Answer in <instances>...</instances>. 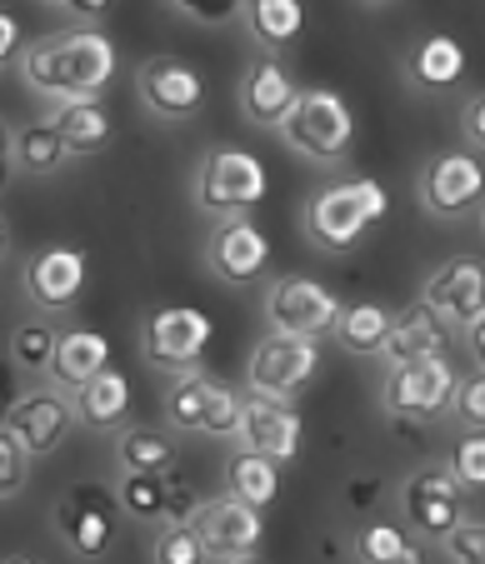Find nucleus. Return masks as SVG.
Listing matches in <instances>:
<instances>
[{
	"label": "nucleus",
	"instance_id": "obj_1",
	"mask_svg": "<svg viewBox=\"0 0 485 564\" xmlns=\"http://www.w3.org/2000/svg\"><path fill=\"white\" fill-rule=\"evenodd\" d=\"M15 65L25 86L45 100H100L120 70V55L100 25H71V31L35 35Z\"/></svg>",
	"mask_w": 485,
	"mask_h": 564
},
{
	"label": "nucleus",
	"instance_id": "obj_2",
	"mask_svg": "<svg viewBox=\"0 0 485 564\" xmlns=\"http://www.w3.org/2000/svg\"><path fill=\"white\" fill-rule=\"evenodd\" d=\"M390 210V195L380 181L370 175H351V181H331L305 200L301 210V230L315 250L325 256H345L366 240L370 225H380Z\"/></svg>",
	"mask_w": 485,
	"mask_h": 564
},
{
	"label": "nucleus",
	"instance_id": "obj_3",
	"mask_svg": "<svg viewBox=\"0 0 485 564\" xmlns=\"http://www.w3.org/2000/svg\"><path fill=\"white\" fill-rule=\"evenodd\" d=\"M270 191V175L260 165V155L240 145H216L201 155V171L191 181V195L201 205V215L211 220H236V215H250Z\"/></svg>",
	"mask_w": 485,
	"mask_h": 564
},
{
	"label": "nucleus",
	"instance_id": "obj_4",
	"mask_svg": "<svg viewBox=\"0 0 485 564\" xmlns=\"http://www.w3.org/2000/svg\"><path fill=\"white\" fill-rule=\"evenodd\" d=\"M281 135L311 165H341L351 155V145H356V110L345 106V96H335V90H301Z\"/></svg>",
	"mask_w": 485,
	"mask_h": 564
},
{
	"label": "nucleus",
	"instance_id": "obj_5",
	"mask_svg": "<svg viewBox=\"0 0 485 564\" xmlns=\"http://www.w3.org/2000/svg\"><path fill=\"white\" fill-rule=\"evenodd\" d=\"M455 384H461V375H455L451 355L406 360V365H390V370H386L380 405H386V415L410 420V425H435L441 415H451Z\"/></svg>",
	"mask_w": 485,
	"mask_h": 564
},
{
	"label": "nucleus",
	"instance_id": "obj_6",
	"mask_svg": "<svg viewBox=\"0 0 485 564\" xmlns=\"http://www.w3.org/2000/svg\"><path fill=\"white\" fill-rule=\"evenodd\" d=\"M120 514L126 510H120L116 495H110L106 485H96V479H86V485H71V490L55 500L51 524L76 560H100V554L116 544Z\"/></svg>",
	"mask_w": 485,
	"mask_h": 564
},
{
	"label": "nucleus",
	"instance_id": "obj_7",
	"mask_svg": "<svg viewBox=\"0 0 485 564\" xmlns=\"http://www.w3.org/2000/svg\"><path fill=\"white\" fill-rule=\"evenodd\" d=\"M216 325L211 315L195 305H161L155 315H146L141 325V360L155 365L165 375H181V370H195L211 345Z\"/></svg>",
	"mask_w": 485,
	"mask_h": 564
},
{
	"label": "nucleus",
	"instance_id": "obj_8",
	"mask_svg": "<svg viewBox=\"0 0 485 564\" xmlns=\"http://www.w3.org/2000/svg\"><path fill=\"white\" fill-rule=\"evenodd\" d=\"M136 96H141V106L151 110L155 120L185 126V120H195L205 110L211 86H205V75L195 70L191 61H181V55H151V61L136 70Z\"/></svg>",
	"mask_w": 485,
	"mask_h": 564
},
{
	"label": "nucleus",
	"instance_id": "obj_9",
	"mask_svg": "<svg viewBox=\"0 0 485 564\" xmlns=\"http://www.w3.org/2000/svg\"><path fill=\"white\" fill-rule=\"evenodd\" d=\"M321 370V340H305V335H281L270 330L266 340L250 350L246 365V390L260 394H281V400H295L305 384Z\"/></svg>",
	"mask_w": 485,
	"mask_h": 564
},
{
	"label": "nucleus",
	"instance_id": "obj_10",
	"mask_svg": "<svg viewBox=\"0 0 485 564\" xmlns=\"http://www.w3.org/2000/svg\"><path fill=\"white\" fill-rule=\"evenodd\" d=\"M400 510H406L410 530L421 540L441 544L455 524L465 520V485L451 475V465H421L416 475L400 485Z\"/></svg>",
	"mask_w": 485,
	"mask_h": 564
},
{
	"label": "nucleus",
	"instance_id": "obj_11",
	"mask_svg": "<svg viewBox=\"0 0 485 564\" xmlns=\"http://www.w3.org/2000/svg\"><path fill=\"white\" fill-rule=\"evenodd\" d=\"M6 425L21 435V445L31 449V459L41 455H55V449L71 440V430L80 425L76 415V390H65V384H35L6 410Z\"/></svg>",
	"mask_w": 485,
	"mask_h": 564
},
{
	"label": "nucleus",
	"instance_id": "obj_12",
	"mask_svg": "<svg viewBox=\"0 0 485 564\" xmlns=\"http://www.w3.org/2000/svg\"><path fill=\"white\" fill-rule=\"evenodd\" d=\"M341 300L311 275H281L266 290V319L281 335H305V340H331Z\"/></svg>",
	"mask_w": 485,
	"mask_h": 564
},
{
	"label": "nucleus",
	"instance_id": "obj_13",
	"mask_svg": "<svg viewBox=\"0 0 485 564\" xmlns=\"http://www.w3.org/2000/svg\"><path fill=\"white\" fill-rule=\"evenodd\" d=\"M485 195V165L471 150H441L421 171V205L435 220H465Z\"/></svg>",
	"mask_w": 485,
	"mask_h": 564
},
{
	"label": "nucleus",
	"instance_id": "obj_14",
	"mask_svg": "<svg viewBox=\"0 0 485 564\" xmlns=\"http://www.w3.org/2000/svg\"><path fill=\"white\" fill-rule=\"evenodd\" d=\"M86 250L76 246H45L25 260L21 270V290L41 315H65V310H76L80 295H86Z\"/></svg>",
	"mask_w": 485,
	"mask_h": 564
},
{
	"label": "nucleus",
	"instance_id": "obj_15",
	"mask_svg": "<svg viewBox=\"0 0 485 564\" xmlns=\"http://www.w3.org/2000/svg\"><path fill=\"white\" fill-rule=\"evenodd\" d=\"M185 520L201 530L205 550H211V560H256L260 554V534H266V524H260V510L246 500H236V495H216V500H201Z\"/></svg>",
	"mask_w": 485,
	"mask_h": 564
},
{
	"label": "nucleus",
	"instance_id": "obj_16",
	"mask_svg": "<svg viewBox=\"0 0 485 564\" xmlns=\"http://www.w3.org/2000/svg\"><path fill=\"white\" fill-rule=\"evenodd\" d=\"M301 440H305V420L291 400L246 390V405H240V445H250V449H260V455L291 465V459L301 455Z\"/></svg>",
	"mask_w": 485,
	"mask_h": 564
},
{
	"label": "nucleus",
	"instance_id": "obj_17",
	"mask_svg": "<svg viewBox=\"0 0 485 564\" xmlns=\"http://www.w3.org/2000/svg\"><path fill=\"white\" fill-rule=\"evenodd\" d=\"M205 265L220 285H250V280L266 275L270 265V240L250 215H236V220H220L205 240Z\"/></svg>",
	"mask_w": 485,
	"mask_h": 564
},
{
	"label": "nucleus",
	"instance_id": "obj_18",
	"mask_svg": "<svg viewBox=\"0 0 485 564\" xmlns=\"http://www.w3.org/2000/svg\"><path fill=\"white\" fill-rule=\"evenodd\" d=\"M295 100H301L295 75L285 70L276 51H260L256 61L246 65V75H240V116L256 130H281Z\"/></svg>",
	"mask_w": 485,
	"mask_h": 564
},
{
	"label": "nucleus",
	"instance_id": "obj_19",
	"mask_svg": "<svg viewBox=\"0 0 485 564\" xmlns=\"http://www.w3.org/2000/svg\"><path fill=\"white\" fill-rule=\"evenodd\" d=\"M421 300L451 325V330H465V325L485 310V265L475 256H451L445 265H435L431 275H425Z\"/></svg>",
	"mask_w": 485,
	"mask_h": 564
},
{
	"label": "nucleus",
	"instance_id": "obj_20",
	"mask_svg": "<svg viewBox=\"0 0 485 564\" xmlns=\"http://www.w3.org/2000/svg\"><path fill=\"white\" fill-rule=\"evenodd\" d=\"M445 345H451V325H445V319L435 315L425 300H416V305H406V310H396V315H390L386 345H380L376 360L390 370V365H406V360L445 355Z\"/></svg>",
	"mask_w": 485,
	"mask_h": 564
},
{
	"label": "nucleus",
	"instance_id": "obj_21",
	"mask_svg": "<svg viewBox=\"0 0 485 564\" xmlns=\"http://www.w3.org/2000/svg\"><path fill=\"white\" fill-rule=\"evenodd\" d=\"M45 120L71 145V155H96L116 135V120H110L106 100H51V116Z\"/></svg>",
	"mask_w": 485,
	"mask_h": 564
},
{
	"label": "nucleus",
	"instance_id": "obj_22",
	"mask_svg": "<svg viewBox=\"0 0 485 564\" xmlns=\"http://www.w3.org/2000/svg\"><path fill=\"white\" fill-rule=\"evenodd\" d=\"M116 500L136 524H161V520H175V514H181V490H171V479L151 475V469H120Z\"/></svg>",
	"mask_w": 485,
	"mask_h": 564
},
{
	"label": "nucleus",
	"instance_id": "obj_23",
	"mask_svg": "<svg viewBox=\"0 0 485 564\" xmlns=\"http://www.w3.org/2000/svg\"><path fill=\"white\" fill-rule=\"evenodd\" d=\"M465 45L455 41V35H425L416 51H410L406 61V75H410V86H421V90H451L465 80Z\"/></svg>",
	"mask_w": 485,
	"mask_h": 564
},
{
	"label": "nucleus",
	"instance_id": "obj_24",
	"mask_svg": "<svg viewBox=\"0 0 485 564\" xmlns=\"http://www.w3.org/2000/svg\"><path fill=\"white\" fill-rule=\"evenodd\" d=\"M110 365V340L100 330H61V345H55L51 360V380L65 384V390H80L86 380H96Z\"/></svg>",
	"mask_w": 485,
	"mask_h": 564
},
{
	"label": "nucleus",
	"instance_id": "obj_25",
	"mask_svg": "<svg viewBox=\"0 0 485 564\" xmlns=\"http://www.w3.org/2000/svg\"><path fill=\"white\" fill-rule=\"evenodd\" d=\"M76 415L86 430H120L130 420V380L120 370H100L76 390Z\"/></svg>",
	"mask_w": 485,
	"mask_h": 564
},
{
	"label": "nucleus",
	"instance_id": "obj_26",
	"mask_svg": "<svg viewBox=\"0 0 485 564\" xmlns=\"http://www.w3.org/2000/svg\"><path fill=\"white\" fill-rule=\"evenodd\" d=\"M246 31L260 51H291L305 31V6L301 0H246Z\"/></svg>",
	"mask_w": 485,
	"mask_h": 564
},
{
	"label": "nucleus",
	"instance_id": "obj_27",
	"mask_svg": "<svg viewBox=\"0 0 485 564\" xmlns=\"http://www.w3.org/2000/svg\"><path fill=\"white\" fill-rule=\"evenodd\" d=\"M226 490L236 495V500L256 505V510L276 505V495H281V459L260 455V449H250V445L230 449V459H226Z\"/></svg>",
	"mask_w": 485,
	"mask_h": 564
},
{
	"label": "nucleus",
	"instance_id": "obj_28",
	"mask_svg": "<svg viewBox=\"0 0 485 564\" xmlns=\"http://www.w3.org/2000/svg\"><path fill=\"white\" fill-rule=\"evenodd\" d=\"M71 155L61 135H55L51 120H25V126L11 130V171L15 175H55Z\"/></svg>",
	"mask_w": 485,
	"mask_h": 564
},
{
	"label": "nucleus",
	"instance_id": "obj_29",
	"mask_svg": "<svg viewBox=\"0 0 485 564\" xmlns=\"http://www.w3.org/2000/svg\"><path fill=\"white\" fill-rule=\"evenodd\" d=\"M390 315H396V310L376 305V300H356V305H341V315H335V330H331V340L341 345V350L360 355V360H376V355H380V345H386Z\"/></svg>",
	"mask_w": 485,
	"mask_h": 564
},
{
	"label": "nucleus",
	"instance_id": "obj_30",
	"mask_svg": "<svg viewBox=\"0 0 485 564\" xmlns=\"http://www.w3.org/2000/svg\"><path fill=\"white\" fill-rule=\"evenodd\" d=\"M116 465L120 469H151V475H171V469H175V440H171V430L120 425V435H116Z\"/></svg>",
	"mask_w": 485,
	"mask_h": 564
},
{
	"label": "nucleus",
	"instance_id": "obj_31",
	"mask_svg": "<svg viewBox=\"0 0 485 564\" xmlns=\"http://www.w3.org/2000/svg\"><path fill=\"white\" fill-rule=\"evenodd\" d=\"M351 554L360 564H416L421 560V544H410V534L400 524H386V520H370L351 534Z\"/></svg>",
	"mask_w": 485,
	"mask_h": 564
},
{
	"label": "nucleus",
	"instance_id": "obj_32",
	"mask_svg": "<svg viewBox=\"0 0 485 564\" xmlns=\"http://www.w3.org/2000/svg\"><path fill=\"white\" fill-rule=\"evenodd\" d=\"M205 394H211V375H205L201 365L171 375V390H165V420H171V430H195V435H201Z\"/></svg>",
	"mask_w": 485,
	"mask_h": 564
},
{
	"label": "nucleus",
	"instance_id": "obj_33",
	"mask_svg": "<svg viewBox=\"0 0 485 564\" xmlns=\"http://www.w3.org/2000/svg\"><path fill=\"white\" fill-rule=\"evenodd\" d=\"M55 345H61V330L45 319H25L11 330V365H21L25 375H51V360H55Z\"/></svg>",
	"mask_w": 485,
	"mask_h": 564
},
{
	"label": "nucleus",
	"instance_id": "obj_34",
	"mask_svg": "<svg viewBox=\"0 0 485 564\" xmlns=\"http://www.w3.org/2000/svg\"><path fill=\"white\" fill-rule=\"evenodd\" d=\"M151 560L155 564H205L211 560V550H205L201 530H195L191 520H181L175 514L171 524H155V540H151Z\"/></svg>",
	"mask_w": 485,
	"mask_h": 564
},
{
	"label": "nucleus",
	"instance_id": "obj_35",
	"mask_svg": "<svg viewBox=\"0 0 485 564\" xmlns=\"http://www.w3.org/2000/svg\"><path fill=\"white\" fill-rule=\"evenodd\" d=\"M25 479H31V449H25L21 435L0 420V505L15 500V495L25 490Z\"/></svg>",
	"mask_w": 485,
	"mask_h": 564
},
{
	"label": "nucleus",
	"instance_id": "obj_36",
	"mask_svg": "<svg viewBox=\"0 0 485 564\" xmlns=\"http://www.w3.org/2000/svg\"><path fill=\"white\" fill-rule=\"evenodd\" d=\"M445 465H451V475L461 479L465 490H485V430H465Z\"/></svg>",
	"mask_w": 485,
	"mask_h": 564
},
{
	"label": "nucleus",
	"instance_id": "obj_37",
	"mask_svg": "<svg viewBox=\"0 0 485 564\" xmlns=\"http://www.w3.org/2000/svg\"><path fill=\"white\" fill-rule=\"evenodd\" d=\"M171 11L191 25L220 31V25H236L246 15V0H171Z\"/></svg>",
	"mask_w": 485,
	"mask_h": 564
},
{
	"label": "nucleus",
	"instance_id": "obj_38",
	"mask_svg": "<svg viewBox=\"0 0 485 564\" xmlns=\"http://www.w3.org/2000/svg\"><path fill=\"white\" fill-rule=\"evenodd\" d=\"M451 415H455V425H465V430H485V365L471 375H461Z\"/></svg>",
	"mask_w": 485,
	"mask_h": 564
},
{
	"label": "nucleus",
	"instance_id": "obj_39",
	"mask_svg": "<svg viewBox=\"0 0 485 564\" xmlns=\"http://www.w3.org/2000/svg\"><path fill=\"white\" fill-rule=\"evenodd\" d=\"M441 554L455 564H485V520H471V514H465V520L441 540Z\"/></svg>",
	"mask_w": 485,
	"mask_h": 564
},
{
	"label": "nucleus",
	"instance_id": "obj_40",
	"mask_svg": "<svg viewBox=\"0 0 485 564\" xmlns=\"http://www.w3.org/2000/svg\"><path fill=\"white\" fill-rule=\"evenodd\" d=\"M21 21L11 11H0V75L11 70V61H21Z\"/></svg>",
	"mask_w": 485,
	"mask_h": 564
},
{
	"label": "nucleus",
	"instance_id": "obj_41",
	"mask_svg": "<svg viewBox=\"0 0 485 564\" xmlns=\"http://www.w3.org/2000/svg\"><path fill=\"white\" fill-rule=\"evenodd\" d=\"M461 135L471 140L475 150H485V90L465 100V110H461Z\"/></svg>",
	"mask_w": 485,
	"mask_h": 564
},
{
	"label": "nucleus",
	"instance_id": "obj_42",
	"mask_svg": "<svg viewBox=\"0 0 485 564\" xmlns=\"http://www.w3.org/2000/svg\"><path fill=\"white\" fill-rule=\"evenodd\" d=\"M110 11H116V0H65V15L76 25H100Z\"/></svg>",
	"mask_w": 485,
	"mask_h": 564
},
{
	"label": "nucleus",
	"instance_id": "obj_43",
	"mask_svg": "<svg viewBox=\"0 0 485 564\" xmlns=\"http://www.w3.org/2000/svg\"><path fill=\"white\" fill-rule=\"evenodd\" d=\"M461 335H465V350L475 355V365H485V310L471 319V325H465Z\"/></svg>",
	"mask_w": 485,
	"mask_h": 564
},
{
	"label": "nucleus",
	"instance_id": "obj_44",
	"mask_svg": "<svg viewBox=\"0 0 485 564\" xmlns=\"http://www.w3.org/2000/svg\"><path fill=\"white\" fill-rule=\"evenodd\" d=\"M6 160H11V120L0 116V165H6Z\"/></svg>",
	"mask_w": 485,
	"mask_h": 564
},
{
	"label": "nucleus",
	"instance_id": "obj_45",
	"mask_svg": "<svg viewBox=\"0 0 485 564\" xmlns=\"http://www.w3.org/2000/svg\"><path fill=\"white\" fill-rule=\"evenodd\" d=\"M6 250H11V225H6V215H0V260H6Z\"/></svg>",
	"mask_w": 485,
	"mask_h": 564
},
{
	"label": "nucleus",
	"instance_id": "obj_46",
	"mask_svg": "<svg viewBox=\"0 0 485 564\" xmlns=\"http://www.w3.org/2000/svg\"><path fill=\"white\" fill-rule=\"evenodd\" d=\"M360 6H370V11H376V6H390V0H360Z\"/></svg>",
	"mask_w": 485,
	"mask_h": 564
},
{
	"label": "nucleus",
	"instance_id": "obj_47",
	"mask_svg": "<svg viewBox=\"0 0 485 564\" xmlns=\"http://www.w3.org/2000/svg\"><path fill=\"white\" fill-rule=\"evenodd\" d=\"M41 6H55V11H65V0H41Z\"/></svg>",
	"mask_w": 485,
	"mask_h": 564
},
{
	"label": "nucleus",
	"instance_id": "obj_48",
	"mask_svg": "<svg viewBox=\"0 0 485 564\" xmlns=\"http://www.w3.org/2000/svg\"><path fill=\"white\" fill-rule=\"evenodd\" d=\"M481 235H485V210H481Z\"/></svg>",
	"mask_w": 485,
	"mask_h": 564
}]
</instances>
